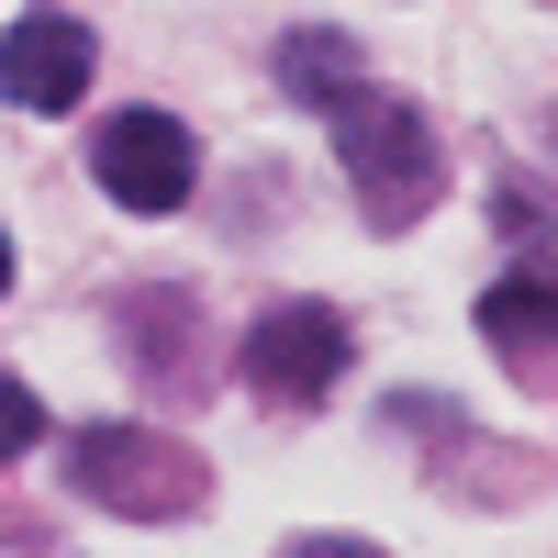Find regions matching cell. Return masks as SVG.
<instances>
[{"label": "cell", "instance_id": "obj_9", "mask_svg": "<svg viewBox=\"0 0 558 558\" xmlns=\"http://www.w3.org/2000/svg\"><path fill=\"white\" fill-rule=\"evenodd\" d=\"M291 558H368V547H336V536H302Z\"/></svg>", "mask_w": 558, "mask_h": 558}, {"label": "cell", "instance_id": "obj_6", "mask_svg": "<svg viewBox=\"0 0 558 558\" xmlns=\"http://www.w3.org/2000/svg\"><path fill=\"white\" fill-rule=\"evenodd\" d=\"M89 68H101V45H89L78 23H12L0 34V101L12 112H68Z\"/></svg>", "mask_w": 558, "mask_h": 558}, {"label": "cell", "instance_id": "obj_4", "mask_svg": "<svg viewBox=\"0 0 558 558\" xmlns=\"http://www.w3.org/2000/svg\"><path fill=\"white\" fill-rule=\"evenodd\" d=\"M502 235H525L514 246V279H492L481 291V336L502 347V357H536V347H558V223L536 213V202H514L502 191Z\"/></svg>", "mask_w": 558, "mask_h": 558}, {"label": "cell", "instance_id": "obj_10", "mask_svg": "<svg viewBox=\"0 0 558 558\" xmlns=\"http://www.w3.org/2000/svg\"><path fill=\"white\" fill-rule=\"evenodd\" d=\"M0 291H12V246H0Z\"/></svg>", "mask_w": 558, "mask_h": 558}, {"label": "cell", "instance_id": "obj_8", "mask_svg": "<svg viewBox=\"0 0 558 558\" xmlns=\"http://www.w3.org/2000/svg\"><path fill=\"white\" fill-rule=\"evenodd\" d=\"M34 436H45V402H34L23 380H0V458H23Z\"/></svg>", "mask_w": 558, "mask_h": 558}, {"label": "cell", "instance_id": "obj_1", "mask_svg": "<svg viewBox=\"0 0 558 558\" xmlns=\"http://www.w3.org/2000/svg\"><path fill=\"white\" fill-rule=\"evenodd\" d=\"M324 123H336V157H347V179H357V213L380 223V235H402V223L447 191L436 134H425V112H413V101H380L368 78H347L336 101H324Z\"/></svg>", "mask_w": 558, "mask_h": 558}, {"label": "cell", "instance_id": "obj_7", "mask_svg": "<svg viewBox=\"0 0 558 558\" xmlns=\"http://www.w3.org/2000/svg\"><path fill=\"white\" fill-rule=\"evenodd\" d=\"M347 78H357V45L347 34H279V89H291L302 112H324Z\"/></svg>", "mask_w": 558, "mask_h": 558}, {"label": "cell", "instance_id": "obj_5", "mask_svg": "<svg viewBox=\"0 0 558 558\" xmlns=\"http://www.w3.org/2000/svg\"><path fill=\"white\" fill-rule=\"evenodd\" d=\"M347 357H357L347 313H324V302H279L257 336H246V380H257L268 402H324V391L347 380Z\"/></svg>", "mask_w": 558, "mask_h": 558}, {"label": "cell", "instance_id": "obj_3", "mask_svg": "<svg viewBox=\"0 0 558 558\" xmlns=\"http://www.w3.org/2000/svg\"><path fill=\"white\" fill-rule=\"evenodd\" d=\"M68 492L112 502V514H168V502L202 492V470L168 458L146 425H89V436H68Z\"/></svg>", "mask_w": 558, "mask_h": 558}, {"label": "cell", "instance_id": "obj_2", "mask_svg": "<svg viewBox=\"0 0 558 558\" xmlns=\"http://www.w3.org/2000/svg\"><path fill=\"white\" fill-rule=\"evenodd\" d=\"M89 168H101V191L123 213H179L191 179H202V146H191L179 112H112L101 134H89Z\"/></svg>", "mask_w": 558, "mask_h": 558}]
</instances>
